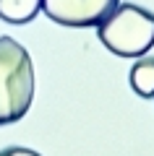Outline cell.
I'll list each match as a JSON object with an SVG mask.
<instances>
[{"instance_id":"1","label":"cell","mask_w":154,"mask_h":156,"mask_svg":"<svg viewBox=\"0 0 154 156\" xmlns=\"http://www.w3.org/2000/svg\"><path fill=\"white\" fill-rule=\"evenodd\" d=\"M37 78L26 47L0 37V125L18 122L34 101Z\"/></svg>"},{"instance_id":"2","label":"cell","mask_w":154,"mask_h":156,"mask_svg":"<svg viewBox=\"0 0 154 156\" xmlns=\"http://www.w3.org/2000/svg\"><path fill=\"white\" fill-rule=\"evenodd\" d=\"M97 37L118 57H141L154 47V13L133 3H120L97 26Z\"/></svg>"},{"instance_id":"3","label":"cell","mask_w":154,"mask_h":156,"mask_svg":"<svg viewBox=\"0 0 154 156\" xmlns=\"http://www.w3.org/2000/svg\"><path fill=\"white\" fill-rule=\"evenodd\" d=\"M118 5L120 0H42V11L47 13V18L73 29L99 26Z\"/></svg>"},{"instance_id":"4","label":"cell","mask_w":154,"mask_h":156,"mask_svg":"<svg viewBox=\"0 0 154 156\" xmlns=\"http://www.w3.org/2000/svg\"><path fill=\"white\" fill-rule=\"evenodd\" d=\"M42 11V0H0V18L8 23H29Z\"/></svg>"},{"instance_id":"5","label":"cell","mask_w":154,"mask_h":156,"mask_svg":"<svg viewBox=\"0 0 154 156\" xmlns=\"http://www.w3.org/2000/svg\"><path fill=\"white\" fill-rule=\"evenodd\" d=\"M131 89L138 96H154V57H138L133 62Z\"/></svg>"},{"instance_id":"6","label":"cell","mask_w":154,"mask_h":156,"mask_svg":"<svg viewBox=\"0 0 154 156\" xmlns=\"http://www.w3.org/2000/svg\"><path fill=\"white\" fill-rule=\"evenodd\" d=\"M0 156H42L34 148H26V146H8V148L0 151Z\"/></svg>"}]
</instances>
